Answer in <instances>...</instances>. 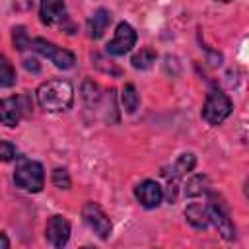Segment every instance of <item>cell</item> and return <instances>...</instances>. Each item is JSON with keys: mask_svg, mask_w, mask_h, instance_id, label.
<instances>
[{"mask_svg": "<svg viewBox=\"0 0 249 249\" xmlns=\"http://www.w3.org/2000/svg\"><path fill=\"white\" fill-rule=\"evenodd\" d=\"M37 103L41 109L51 113L68 111L74 103V88L68 80L62 78L47 80L37 88Z\"/></svg>", "mask_w": 249, "mask_h": 249, "instance_id": "1", "label": "cell"}, {"mask_svg": "<svg viewBox=\"0 0 249 249\" xmlns=\"http://www.w3.org/2000/svg\"><path fill=\"white\" fill-rule=\"evenodd\" d=\"M14 181L19 189L29 191V193H39L45 185V173H43V165L39 161L27 160V158H19L16 171H14Z\"/></svg>", "mask_w": 249, "mask_h": 249, "instance_id": "2", "label": "cell"}, {"mask_svg": "<svg viewBox=\"0 0 249 249\" xmlns=\"http://www.w3.org/2000/svg\"><path fill=\"white\" fill-rule=\"evenodd\" d=\"M231 113V99L218 88L210 89L208 95H206V101L202 105V119L216 126L220 123H224Z\"/></svg>", "mask_w": 249, "mask_h": 249, "instance_id": "3", "label": "cell"}, {"mask_svg": "<svg viewBox=\"0 0 249 249\" xmlns=\"http://www.w3.org/2000/svg\"><path fill=\"white\" fill-rule=\"evenodd\" d=\"M29 49L41 53V54L47 56L56 68H62V70L72 68L74 62H76V54H74L72 51L62 49V47H56L54 43H51V41H47V39H43V37L33 39L31 45H29Z\"/></svg>", "mask_w": 249, "mask_h": 249, "instance_id": "4", "label": "cell"}, {"mask_svg": "<svg viewBox=\"0 0 249 249\" xmlns=\"http://www.w3.org/2000/svg\"><path fill=\"white\" fill-rule=\"evenodd\" d=\"M82 218L84 222L88 224V228L101 239H107L111 235V220L109 216L103 212V208L97 204V202H86L84 208H82Z\"/></svg>", "mask_w": 249, "mask_h": 249, "instance_id": "5", "label": "cell"}, {"mask_svg": "<svg viewBox=\"0 0 249 249\" xmlns=\"http://www.w3.org/2000/svg\"><path fill=\"white\" fill-rule=\"evenodd\" d=\"M206 214H208V222L214 224V228L226 241L235 239V228L230 220V214H228L226 206L222 202H218L216 196H210V202L206 204Z\"/></svg>", "mask_w": 249, "mask_h": 249, "instance_id": "6", "label": "cell"}, {"mask_svg": "<svg viewBox=\"0 0 249 249\" xmlns=\"http://www.w3.org/2000/svg\"><path fill=\"white\" fill-rule=\"evenodd\" d=\"M136 43V31L132 29L130 23L126 21H121L115 29V37L113 41L107 43V53L113 54V56H121L124 53H128Z\"/></svg>", "mask_w": 249, "mask_h": 249, "instance_id": "7", "label": "cell"}, {"mask_svg": "<svg viewBox=\"0 0 249 249\" xmlns=\"http://www.w3.org/2000/svg\"><path fill=\"white\" fill-rule=\"evenodd\" d=\"M134 196L144 208H158L163 200V189L160 187V183H156L152 179H146V181L136 185Z\"/></svg>", "mask_w": 249, "mask_h": 249, "instance_id": "8", "label": "cell"}, {"mask_svg": "<svg viewBox=\"0 0 249 249\" xmlns=\"http://www.w3.org/2000/svg\"><path fill=\"white\" fill-rule=\"evenodd\" d=\"M45 237L53 247H64L70 237V222L62 216H51L45 228Z\"/></svg>", "mask_w": 249, "mask_h": 249, "instance_id": "9", "label": "cell"}, {"mask_svg": "<svg viewBox=\"0 0 249 249\" xmlns=\"http://www.w3.org/2000/svg\"><path fill=\"white\" fill-rule=\"evenodd\" d=\"M21 101H23V97H16V95L0 99V123L2 124L10 126V128L19 124L21 115L27 111V107H23Z\"/></svg>", "mask_w": 249, "mask_h": 249, "instance_id": "10", "label": "cell"}, {"mask_svg": "<svg viewBox=\"0 0 249 249\" xmlns=\"http://www.w3.org/2000/svg\"><path fill=\"white\" fill-rule=\"evenodd\" d=\"M39 16L45 25H62L66 21L64 0H41Z\"/></svg>", "mask_w": 249, "mask_h": 249, "instance_id": "11", "label": "cell"}, {"mask_svg": "<svg viewBox=\"0 0 249 249\" xmlns=\"http://www.w3.org/2000/svg\"><path fill=\"white\" fill-rule=\"evenodd\" d=\"M111 23V12L105 10V8H99L91 14V18L88 19V35L91 39H101L105 29L109 27Z\"/></svg>", "mask_w": 249, "mask_h": 249, "instance_id": "12", "label": "cell"}, {"mask_svg": "<svg viewBox=\"0 0 249 249\" xmlns=\"http://www.w3.org/2000/svg\"><path fill=\"white\" fill-rule=\"evenodd\" d=\"M185 218L191 226H195L196 230H204L208 228V214H206V206H202L200 202H191L185 208Z\"/></svg>", "mask_w": 249, "mask_h": 249, "instance_id": "13", "label": "cell"}, {"mask_svg": "<svg viewBox=\"0 0 249 249\" xmlns=\"http://www.w3.org/2000/svg\"><path fill=\"white\" fill-rule=\"evenodd\" d=\"M195 165H196V158H195V154H181V156L175 160V163H173V167H171V173H169L167 177L179 181L185 173L193 171Z\"/></svg>", "mask_w": 249, "mask_h": 249, "instance_id": "14", "label": "cell"}, {"mask_svg": "<svg viewBox=\"0 0 249 249\" xmlns=\"http://www.w3.org/2000/svg\"><path fill=\"white\" fill-rule=\"evenodd\" d=\"M208 187H210V181H208V177L206 175H193L187 183H185V187H183V193H185V196H189V198H195V196H200V195H204L206 191H208Z\"/></svg>", "mask_w": 249, "mask_h": 249, "instance_id": "15", "label": "cell"}, {"mask_svg": "<svg viewBox=\"0 0 249 249\" xmlns=\"http://www.w3.org/2000/svg\"><path fill=\"white\" fill-rule=\"evenodd\" d=\"M156 58H158V54H156V51L154 49H150V47H144V49H140L134 56H132V66L136 68V70H148V68H152V64L156 62Z\"/></svg>", "mask_w": 249, "mask_h": 249, "instance_id": "16", "label": "cell"}, {"mask_svg": "<svg viewBox=\"0 0 249 249\" xmlns=\"http://www.w3.org/2000/svg\"><path fill=\"white\" fill-rule=\"evenodd\" d=\"M14 84H16V70L12 62L4 54H0V89L12 88Z\"/></svg>", "mask_w": 249, "mask_h": 249, "instance_id": "17", "label": "cell"}, {"mask_svg": "<svg viewBox=\"0 0 249 249\" xmlns=\"http://www.w3.org/2000/svg\"><path fill=\"white\" fill-rule=\"evenodd\" d=\"M121 99H123V107L126 109V113H134L140 105V97L132 84H124V88L121 91Z\"/></svg>", "mask_w": 249, "mask_h": 249, "instance_id": "18", "label": "cell"}, {"mask_svg": "<svg viewBox=\"0 0 249 249\" xmlns=\"http://www.w3.org/2000/svg\"><path fill=\"white\" fill-rule=\"evenodd\" d=\"M82 97H84V101H86L88 107H95L99 103V99H101V93H99L97 84H93L91 80H86L84 86H82Z\"/></svg>", "mask_w": 249, "mask_h": 249, "instance_id": "19", "label": "cell"}, {"mask_svg": "<svg viewBox=\"0 0 249 249\" xmlns=\"http://www.w3.org/2000/svg\"><path fill=\"white\" fill-rule=\"evenodd\" d=\"M12 41H14V47L18 51H25L31 45V39H29V35H27L23 25H18V27L12 29Z\"/></svg>", "mask_w": 249, "mask_h": 249, "instance_id": "20", "label": "cell"}, {"mask_svg": "<svg viewBox=\"0 0 249 249\" xmlns=\"http://www.w3.org/2000/svg\"><path fill=\"white\" fill-rule=\"evenodd\" d=\"M51 181L56 189H70V175L64 167H54L53 175H51Z\"/></svg>", "mask_w": 249, "mask_h": 249, "instance_id": "21", "label": "cell"}, {"mask_svg": "<svg viewBox=\"0 0 249 249\" xmlns=\"http://www.w3.org/2000/svg\"><path fill=\"white\" fill-rule=\"evenodd\" d=\"M16 158V146L8 140H0V161H12Z\"/></svg>", "mask_w": 249, "mask_h": 249, "instance_id": "22", "label": "cell"}, {"mask_svg": "<svg viewBox=\"0 0 249 249\" xmlns=\"http://www.w3.org/2000/svg\"><path fill=\"white\" fill-rule=\"evenodd\" d=\"M23 68H25L27 72H33V74H37V72L41 70V66H39V62H37L35 58H25V60H23Z\"/></svg>", "mask_w": 249, "mask_h": 249, "instance_id": "23", "label": "cell"}, {"mask_svg": "<svg viewBox=\"0 0 249 249\" xmlns=\"http://www.w3.org/2000/svg\"><path fill=\"white\" fill-rule=\"evenodd\" d=\"M208 58H210V64L212 66H220L222 64V54L220 53H214V51L208 49Z\"/></svg>", "mask_w": 249, "mask_h": 249, "instance_id": "24", "label": "cell"}, {"mask_svg": "<svg viewBox=\"0 0 249 249\" xmlns=\"http://www.w3.org/2000/svg\"><path fill=\"white\" fill-rule=\"evenodd\" d=\"M8 247H10V239L4 233H0V249H8Z\"/></svg>", "mask_w": 249, "mask_h": 249, "instance_id": "25", "label": "cell"}, {"mask_svg": "<svg viewBox=\"0 0 249 249\" xmlns=\"http://www.w3.org/2000/svg\"><path fill=\"white\" fill-rule=\"evenodd\" d=\"M218 2H230V0H218Z\"/></svg>", "mask_w": 249, "mask_h": 249, "instance_id": "26", "label": "cell"}]
</instances>
